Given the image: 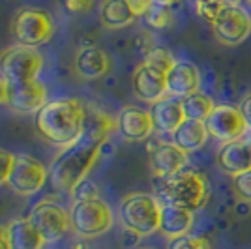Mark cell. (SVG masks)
<instances>
[{
  "mask_svg": "<svg viewBox=\"0 0 251 249\" xmlns=\"http://www.w3.org/2000/svg\"><path fill=\"white\" fill-rule=\"evenodd\" d=\"M36 127L51 145H72L83 135L84 105L75 98H58L47 101L36 114Z\"/></svg>",
  "mask_w": 251,
  "mask_h": 249,
  "instance_id": "1",
  "label": "cell"
},
{
  "mask_svg": "<svg viewBox=\"0 0 251 249\" xmlns=\"http://www.w3.org/2000/svg\"><path fill=\"white\" fill-rule=\"evenodd\" d=\"M103 143L92 141L81 135L75 143L64 146L60 154L51 163V182L58 191H74V187L83 182L90 169L94 167Z\"/></svg>",
  "mask_w": 251,
  "mask_h": 249,
  "instance_id": "2",
  "label": "cell"
},
{
  "mask_svg": "<svg viewBox=\"0 0 251 249\" xmlns=\"http://www.w3.org/2000/svg\"><path fill=\"white\" fill-rule=\"evenodd\" d=\"M118 218L126 230L137 236H150L159 230L161 202L148 193H129L120 200Z\"/></svg>",
  "mask_w": 251,
  "mask_h": 249,
  "instance_id": "3",
  "label": "cell"
},
{
  "mask_svg": "<svg viewBox=\"0 0 251 249\" xmlns=\"http://www.w3.org/2000/svg\"><path fill=\"white\" fill-rule=\"evenodd\" d=\"M163 199L169 204H176L195 212L208 200V182L197 171L184 169L165 180Z\"/></svg>",
  "mask_w": 251,
  "mask_h": 249,
  "instance_id": "4",
  "label": "cell"
},
{
  "mask_svg": "<svg viewBox=\"0 0 251 249\" xmlns=\"http://www.w3.org/2000/svg\"><path fill=\"white\" fill-rule=\"evenodd\" d=\"M72 228L83 238H96L105 234L115 223L111 206L101 199L75 200L70 210Z\"/></svg>",
  "mask_w": 251,
  "mask_h": 249,
  "instance_id": "5",
  "label": "cell"
},
{
  "mask_svg": "<svg viewBox=\"0 0 251 249\" xmlns=\"http://www.w3.org/2000/svg\"><path fill=\"white\" fill-rule=\"evenodd\" d=\"M43 68L42 52L26 45H13L4 52H0V73L11 84L28 83L38 79Z\"/></svg>",
  "mask_w": 251,
  "mask_h": 249,
  "instance_id": "6",
  "label": "cell"
},
{
  "mask_svg": "<svg viewBox=\"0 0 251 249\" xmlns=\"http://www.w3.org/2000/svg\"><path fill=\"white\" fill-rule=\"evenodd\" d=\"M11 32L19 45L38 49L40 45L51 40V36L54 34V23L47 11L36 8H21L13 17Z\"/></svg>",
  "mask_w": 251,
  "mask_h": 249,
  "instance_id": "7",
  "label": "cell"
},
{
  "mask_svg": "<svg viewBox=\"0 0 251 249\" xmlns=\"http://www.w3.org/2000/svg\"><path fill=\"white\" fill-rule=\"evenodd\" d=\"M214 36L218 42L234 47L244 43L251 34V17L250 13L240 8L238 4H225V8L220 11L216 21L212 23Z\"/></svg>",
  "mask_w": 251,
  "mask_h": 249,
  "instance_id": "8",
  "label": "cell"
},
{
  "mask_svg": "<svg viewBox=\"0 0 251 249\" xmlns=\"http://www.w3.org/2000/svg\"><path fill=\"white\" fill-rule=\"evenodd\" d=\"M28 221L38 228L45 242H56L72 228L70 212L52 200H40L34 204L28 214Z\"/></svg>",
  "mask_w": 251,
  "mask_h": 249,
  "instance_id": "9",
  "label": "cell"
},
{
  "mask_svg": "<svg viewBox=\"0 0 251 249\" xmlns=\"http://www.w3.org/2000/svg\"><path fill=\"white\" fill-rule=\"evenodd\" d=\"M47 176H49V171L45 169V165L40 159L28 156V154H19V156H15V161L11 167L8 186L17 195L28 197L42 189Z\"/></svg>",
  "mask_w": 251,
  "mask_h": 249,
  "instance_id": "10",
  "label": "cell"
},
{
  "mask_svg": "<svg viewBox=\"0 0 251 249\" xmlns=\"http://www.w3.org/2000/svg\"><path fill=\"white\" fill-rule=\"evenodd\" d=\"M206 127H208L210 137H214L223 145L240 141L250 129L240 109L232 105H216L212 114L206 118Z\"/></svg>",
  "mask_w": 251,
  "mask_h": 249,
  "instance_id": "11",
  "label": "cell"
},
{
  "mask_svg": "<svg viewBox=\"0 0 251 249\" xmlns=\"http://www.w3.org/2000/svg\"><path fill=\"white\" fill-rule=\"evenodd\" d=\"M165 75L167 73L159 72L156 68L143 62L135 70L133 79H131L133 94L141 101H148V103L159 101L167 94V79H165Z\"/></svg>",
  "mask_w": 251,
  "mask_h": 249,
  "instance_id": "12",
  "label": "cell"
},
{
  "mask_svg": "<svg viewBox=\"0 0 251 249\" xmlns=\"http://www.w3.org/2000/svg\"><path fill=\"white\" fill-rule=\"evenodd\" d=\"M45 103H47V86L40 79H34V81L21 84H11L8 105L15 113H40L45 107Z\"/></svg>",
  "mask_w": 251,
  "mask_h": 249,
  "instance_id": "13",
  "label": "cell"
},
{
  "mask_svg": "<svg viewBox=\"0 0 251 249\" xmlns=\"http://www.w3.org/2000/svg\"><path fill=\"white\" fill-rule=\"evenodd\" d=\"M188 165V152H184L175 143H159L150 154V167L157 178L175 176Z\"/></svg>",
  "mask_w": 251,
  "mask_h": 249,
  "instance_id": "14",
  "label": "cell"
},
{
  "mask_svg": "<svg viewBox=\"0 0 251 249\" xmlns=\"http://www.w3.org/2000/svg\"><path fill=\"white\" fill-rule=\"evenodd\" d=\"M116 129L124 139L137 143V141H145L156 127L152 122L150 111H145L141 107H124L116 116Z\"/></svg>",
  "mask_w": 251,
  "mask_h": 249,
  "instance_id": "15",
  "label": "cell"
},
{
  "mask_svg": "<svg viewBox=\"0 0 251 249\" xmlns=\"http://www.w3.org/2000/svg\"><path fill=\"white\" fill-rule=\"evenodd\" d=\"M167 79V94L173 98H186L189 94L199 92L201 72L193 62H175L165 75Z\"/></svg>",
  "mask_w": 251,
  "mask_h": 249,
  "instance_id": "16",
  "label": "cell"
},
{
  "mask_svg": "<svg viewBox=\"0 0 251 249\" xmlns=\"http://www.w3.org/2000/svg\"><path fill=\"white\" fill-rule=\"evenodd\" d=\"M152 114V122L159 133H167L173 135L178 127L182 125V122L186 120V114L182 109V101L173 98V96H165L159 101L152 103L150 109Z\"/></svg>",
  "mask_w": 251,
  "mask_h": 249,
  "instance_id": "17",
  "label": "cell"
},
{
  "mask_svg": "<svg viewBox=\"0 0 251 249\" xmlns=\"http://www.w3.org/2000/svg\"><path fill=\"white\" fill-rule=\"evenodd\" d=\"M193 227V212L176 204H161V219H159V232L167 238L175 240L189 234Z\"/></svg>",
  "mask_w": 251,
  "mask_h": 249,
  "instance_id": "18",
  "label": "cell"
},
{
  "mask_svg": "<svg viewBox=\"0 0 251 249\" xmlns=\"http://www.w3.org/2000/svg\"><path fill=\"white\" fill-rule=\"evenodd\" d=\"M218 167L230 176L251 171V150L246 141L240 139L221 146L218 152Z\"/></svg>",
  "mask_w": 251,
  "mask_h": 249,
  "instance_id": "19",
  "label": "cell"
},
{
  "mask_svg": "<svg viewBox=\"0 0 251 249\" xmlns=\"http://www.w3.org/2000/svg\"><path fill=\"white\" fill-rule=\"evenodd\" d=\"M75 70L84 79L103 77L111 70L109 54L96 45H84L75 54Z\"/></svg>",
  "mask_w": 251,
  "mask_h": 249,
  "instance_id": "20",
  "label": "cell"
},
{
  "mask_svg": "<svg viewBox=\"0 0 251 249\" xmlns=\"http://www.w3.org/2000/svg\"><path fill=\"white\" fill-rule=\"evenodd\" d=\"M4 230L11 249H42L47 244L28 218L13 219L4 227Z\"/></svg>",
  "mask_w": 251,
  "mask_h": 249,
  "instance_id": "21",
  "label": "cell"
},
{
  "mask_svg": "<svg viewBox=\"0 0 251 249\" xmlns=\"http://www.w3.org/2000/svg\"><path fill=\"white\" fill-rule=\"evenodd\" d=\"M208 137L210 133L208 127H206V122L186 118L182 122V125L173 133V143L189 154V152H195V150H199V148L206 145Z\"/></svg>",
  "mask_w": 251,
  "mask_h": 249,
  "instance_id": "22",
  "label": "cell"
},
{
  "mask_svg": "<svg viewBox=\"0 0 251 249\" xmlns=\"http://www.w3.org/2000/svg\"><path fill=\"white\" fill-rule=\"evenodd\" d=\"M116 127V118L109 116L98 107H84V127L83 135L98 141V143H105L109 133Z\"/></svg>",
  "mask_w": 251,
  "mask_h": 249,
  "instance_id": "23",
  "label": "cell"
},
{
  "mask_svg": "<svg viewBox=\"0 0 251 249\" xmlns=\"http://www.w3.org/2000/svg\"><path fill=\"white\" fill-rule=\"evenodd\" d=\"M100 19L107 28H124L135 21V15L126 0H103L100 6Z\"/></svg>",
  "mask_w": 251,
  "mask_h": 249,
  "instance_id": "24",
  "label": "cell"
},
{
  "mask_svg": "<svg viewBox=\"0 0 251 249\" xmlns=\"http://www.w3.org/2000/svg\"><path fill=\"white\" fill-rule=\"evenodd\" d=\"M180 101H182V109H184L186 118H189V120H201V122H206V118L212 114L214 107H216L214 100L210 98L208 94L201 92V90L182 98Z\"/></svg>",
  "mask_w": 251,
  "mask_h": 249,
  "instance_id": "25",
  "label": "cell"
},
{
  "mask_svg": "<svg viewBox=\"0 0 251 249\" xmlns=\"http://www.w3.org/2000/svg\"><path fill=\"white\" fill-rule=\"evenodd\" d=\"M175 62L176 60H175L173 52L165 49V47H152L145 54V64H148V66H152V68H156V70L163 73H167L175 66Z\"/></svg>",
  "mask_w": 251,
  "mask_h": 249,
  "instance_id": "26",
  "label": "cell"
},
{
  "mask_svg": "<svg viewBox=\"0 0 251 249\" xmlns=\"http://www.w3.org/2000/svg\"><path fill=\"white\" fill-rule=\"evenodd\" d=\"M145 21L150 28H157V30H163L169 28L173 25V11L167 6H157L152 4V8L148 10V13L145 15Z\"/></svg>",
  "mask_w": 251,
  "mask_h": 249,
  "instance_id": "27",
  "label": "cell"
},
{
  "mask_svg": "<svg viewBox=\"0 0 251 249\" xmlns=\"http://www.w3.org/2000/svg\"><path fill=\"white\" fill-rule=\"evenodd\" d=\"M223 8H225L223 0H195V10L199 13V17L208 21L210 25L216 21V17L220 15Z\"/></svg>",
  "mask_w": 251,
  "mask_h": 249,
  "instance_id": "28",
  "label": "cell"
},
{
  "mask_svg": "<svg viewBox=\"0 0 251 249\" xmlns=\"http://www.w3.org/2000/svg\"><path fill=\"white\" fill-rule=\"evenodd\" d=\"M169 249H210V242H208V238H204V236L186 234V236L171 240Z\"/></svg>",
  "mask_w": 251,
  "mask_h": 249,
  "instance_id": "29",
  "label": "cell"
},
{
  "mask_svg": "<svg viewBox=\"0 0 251 249\" xmlns=\"http://www.w3.org/2000/svg\"><path fill=\"white\" fill-rule=\"evenodd\" d=\"M232 186H234V191L238 193V197L251 202V171L232 176Z\"/></svg>",
  "mask_w": 251,
  "mask_h": 249,
  "instance_id": "30",
  "label": "cell"
},
{
  "mask_svg": "<svg viewBox=\"0 0 251 249\" xmlns=\"http://www.w3.org/2000/svg\"><path fill=\"white\" fill-rule=\"evenodd\" d=\"M72 195H74V202H75V200H88V199H98V187H96L94 182H90L88 178H84L83 182H79V184L74 187Z\"/></svg>",
  "mask_w": 251,
  "mask_h": 249,
  "instance_id": "31",
  "label": "cell"
},
{
  "mask_svg": "<svg viewBox=\"0 0 251 249\" xmlns=\"http://www.w3.org/2000/svg\"><path fill=\"white\" fill-rule=\"evenodd\" d=\"M13 161H15V156L0 148V186L2 184H8V178H10L11 167H13Z\"/></svg>",
  "mask_w": 251,
  "mask_h": 249,
  "instance_id": "32",
  "label": "cell"
},
{
  "mask_svg": "<svg viewBox=\"0 0 251 249\" xmlns=\"http://www.w3.org/2000/svg\"><path fill=\"white\" fill-rule=\"evenodd\" d=\"M62 8L70 15H79V13H86L92 10V0H60Z\"/></svg>",
  "mask_w": 251,
  "mask_h": 249,
  "instance_id": "33",
  "label": "cell"
},
{
  "mask_svg": "<svg viewBox=\"0 0 251 249\" xmlns=\"http://www.w3.org/2000/svg\"><path fill=\"white\" fill-rule=\"evenodd\" d=\"M126 4L129 6L135 17H145L152 8V0H126Z\"/></svg>",
  "mask_w": 251,
  "mask_h": 249,
  "instance_id": "34",
  "label": "cell"
},
{
  "mask_svg": "<svg viewBox=\"0 0 251 249\" xmlns=\"http://www.w3.org/2000/svg\"><path fill=\"white\" fill-rule=\"evenodd\" d=\"M11 92V83L0 73V105H8Z\"/></svg>",
  "mask_w": 251,
  "mask_h": 249,
  "instance_id": "35",
  "label": "cell"
},
{
  "mask_svg": "<svg viewBox=\"0 0 251 249\" xmlns=\"http://www.w3.org/2000/svg\"><path fill=\"white\" fill-rule=\"evenodd\" d=\"M240 113L242 116H244V120H246V124H248V127L251 129V94L248 96V98H244L240 103Z\"/></svg>",
  "mask_w": 251,
  "mask_h": 249,
  "instance_id": "36",
  "label": "cell"
},
{
  "mask_svg": "<svg viewBox=\"0 0 251 249\" xmlns=\"http://www.w3.org/2000/svg\"><path fill=\"white\" fill-rule=\"evenodd\" d=\"M0 249H11L10 242L6 238V230L4 228H0Z\"/></svg>",
  "mask_w": 251,
  "mask_h": 249,
  "instance_id": "37",
  "label": "cell"
},
{
  "mask_svg": "<svg viewBox=\"0 0 251 249\" xmlns=\"http://www.w3.org/2000/svg\"><path fill=\"white\" fill-rule=\"evenodd\" d=\"M176 2H180V0H152V4H157V6H167V8L175 6Z\"/></svg>",
  "mask_w": 251,
  "mask_h": 249,
  "instance_id": "38",
  "label": "cell"
},
{
  "mask_svg": "<svg viewBox=\"0 0 251 249\" xmlns=\"http://www.w3.org/2000/svg\"><path fill=\"white\" fill-rule=\"evenodd\" d=\"M242 139L246 141V145L250 146V150H251V129H248V133H246V135L242 137Z\"/></svg>",
  "mask_w": 251,
  "mask_h": 249,
  "instance_id": "39",
  "label": "cell"
},
{
  "mask_svg": "<svg viewBox=\"0 0 251 249\" xmlns=\"http://www.w3.org/2000/svg\"><path fill=\"white\" fill-rule=\"evenodd\" d=\"M223 2H225V4H236L238 0H223Z\"/></svg>",
  "mask_w": 251,
  "mask_h": 249,
  "instance_id": "40",
  "label": "cell"
},
{
  "mask_svg": "<svg viewBox=\"0 0 251 249\" xmlns=\"http://www.w3.org/2000/svg\"><path fill=\"white\" fill-rule=\"evenodd\" d=\"M248 2H250V4H251V0H248Z\"/></svg>",
  "mask_w": 251,
  "mask_h": 249,
  "instance_id": "41",
  "label": "cell"
}]
</instances>
